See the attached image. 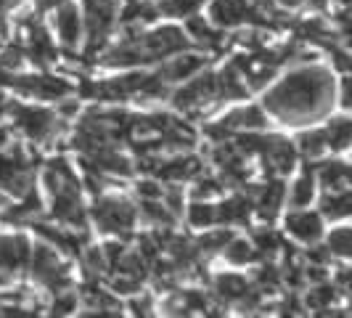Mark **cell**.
I'll return each instance as SVG.
<instances>
[{
	"mask_svg": "<svg viewBox=\"0 0 352 318\" xmlns=\"http://www.w3.org/2000/svg\"><path fill=\"white\" fill-rule=\"evenodd\" d=\"M24 64V48H6L0 53V70L6 72H16Z\"/></svg>",
	"mask_w": 352,
	"mask_h": 318,
	"instance_id": "d590c367",
	"label": "cell"
},
{
	"mask_svg": "<svg viewBox=\"0 0 352 318\" xmlns=\"http://www.w3.org/2000/svg\"><path fill=\"white\" fill-rule=\"evenodd\" d=\"M297 149H300L305 157H310V159L320 157V154L329 149L326 130H310V133H302L300 138H297Z\"/></svg>",
	"mask_w": 352,
	"mask_h": 318,
	"instance_id": "4316f807",
	"label": "cell"
},
{
	"mask_svg": "<svg viewBox=\"0 0 352 318\" xmlns=\"http://www.w3.org/2000/svg\"><path fill=\"white\" fill-rule=\"evenodd\" d=\"M276 3H278V8H281V11H294V8L307 6V0H276Z\"/></svg>",
	"mask_w": 352,
	"mask_h": 318,
	"instance_id": "f35d334b",
	"label": "cell"
},
{
	"mask_svg": "<svg viewBox=\"0 0 352 318\" xmlns=\"http://www.w3.org/2000/svg\"><path fill=\"white\" fill-rule=\"evenodd\" d=\"M252 284L239 276V273H217L214 282H212V295L217 300H226V302H239L244 295L249 292Z\"/></svg>",
	"mask_w": 352,
	"mask_h": 318,
	"instance_id": "e0dca14e",
	"label": "cell"
},
{
	"mask_svg": "<svg viewBox=\"0 0 352 318\" xmlns=\"http://www.w3.org/2000/svg\"><path fill=\"white\" fill-rule=\"evenodd\" d=\"M230 236H233V233H230L228 229H217V231L204 233L199 242H194L199 257H201V255H214V252H223V247L230 242Z\"/></svg>",
	"mask_w": 352,
	"mask_h": 318,
	"instance_id": "f1b7e54d",
	"label": "cell"
},
{
	"mask_svg": "<svg viewBox=\"0 0 352 318\" xmlns=\"http://www.w3.org/2000/svg\"><path fill=\"white\" fill-rule=\"evenodd\" d=\"M201 170V159L196 154H186V151H177V157L173 159H157L154 165V176L162 178L164 183H183L188 178L199 176Z\"/></svg>",
	"mask_w": 352,
	"mask_h": 318,
	"instance_id": "9c48e42d",
	"label": "cell"
},
{
	"mask_svg": "<svg viewBox=\"0 0 352 318\" xmlns=\"http://www.w3.org/2000/svg\"><path fill=\"white\" fill-rule=\"evenodd\" d=\"M331 101H334L331 74L323 67H302L286 74V80L267 93L265 109L276 114L281 123L300 125L323 117Z\"/></svg>",
	"mask_w": 352,
	"mask_h": 318,
	"instance_id": "6da1fadb",
	"label": "cell"
},
{
	"mask_svg": "<svg viewBox=\"0 0 352 318\" xmlns=\"http://www.w3.org/2000/svg\"><path fill=\"white\" fill-rule=\"evenodd\" d=\"M350 96H352L350 77H344V83H342V104H344V106H350Z\"/></svg>",
	"mask_w": 352,
	"mask_h": 318,
	"instance_id": "60d3db41",
	"label": "cell"
},
{
	"mask_svg": "<svg viewBox=\"0 0 352 318\" xmlns=\"http://www.w3.org/2000/svg\"><path fill=\"white\" fill-rule=\"evenodd\" d=\"M350 138H352V125L347 117H336L329 123L326 127V141H329V149H334V151H344L347 146H350Z\"/></svg>",
	"mask_w": 352,
	"mask_h": 318,
	"instance_id": "7402d4cb",
	"label": "cell"
},
{
	"mask_svg": "<svg viewBox=\"0 0 352 318\" xmlns=\"http://www.w3.org/2000/svg\"><path fill=\"white\" fill-rule=\"evenodd\" d=\"M186 32L188 35H194V40H199L201 45H207V48H214V45H220V32L217 30H212L210 24L204 21V17H188L186 19Z\"/></svg>",
	"mask_w": 352,
	"mask_h": 318,
	"instance_id": "603a6c76",
	"label": "cell"
},
{
	"mask_svg": "<svg viewBox=\"0 0 352 318\" xmlns=\"http://www.w3.org/2000/svg\"><path fill=\"white\" fill-rule=\"evenodd\" d=\"M188 223L194 229H207V226H214L217 223V210L214 204H207V202H194L188 207Z\"/></svg>",
	"mask_w": 352,
	"mask_h": 318,
	"instance_id": "4dcf8cb0",
	"label": "cell"
},
{
	"mask_svg": "<svg viewBox=\"0 0 352 318\" xmlns=\"http://www.w3.org/2000/svg\"><path fill=\"white\" fill-rule=\"evenodd\" d=\"M252 247L257 252V257H265V255L270 257V255H276L281 249V236L273 229H267V226L254 229V233H252Z\"/></svg>",
	"mask_w": 352,
	"mask_h": 318,
	"instance_id": "d4e9b609",
	"label": "cell"
},
{
	"mask_svg": "<svg viewBox=\"0 0 352 318\" xmlns=\"http://www.w3.org/2000/svg\"><path fill=\"white\" fill-rule=\"evenodd\" d=\"M27 268L35 276V282H40L45 289H51V292H61L72 282L69 265L58 260V252L51 244H37V247H32Z\"/></svg>",
	"mask_w": 352,
	"mask_h": 318,
	"instance_id": "277c9868",
	"label": "cell"
},
{
	"mask_svg": "<svg viewBox=\"0 0 352 318\" xmlns=\"http://www.w3.org/2000/svg\"><path fill=\"white\" fill-rule=\"evenodd\" d=\"M80 255H82V263H85L90 276H101V273L109 271L106 257H104V249L101 247H82L80 249Z\"/></svg>",
	"mask_w": 352,
	"mask_h": 318,
	"instance_id": "1f68e13d",
	"label": "cell"
},
{
	"mask_svg": "<svg viewBox=\"0 0 352 318\" xmlns=\"http://www.w3.org/2000/svg\"><path fill=\"white\" fill-rule=\"evenodd\" d=\"M204 70V56L199 53H177V56H170V61L159 70V74L173 85V83H186L188 77H194L196 72Z\"/></svg>",
	"mask_w": 352,
	"mask_h": 318,
	"instance_id": "4fadbf2b",
	"label": "cell"
},
{
	"mask_svg": "<svg viewBox=\"0 0 352 318\" xmlns=\"http://www.w3.org/2000/svg\"><path fill=\"white\" fill-rule=\"evenodd\" d=\"M313 196H316V176L307 170V173H302V176L294 180L289 202H292V207L300 210V207H307V204L313 202Z\"/></svg>",
	"mask_w": 352,
	"mask_h": 318,
	"instance_id": "44dd1931",
	"label": "cell"
},
{
	"mask_svg": "<svg viewBox=\"0 0 352 318\" xmlns=\"http://www.w3.org/2000/svg\"><path fill=\"white\" fill-rule=\"evenodd\" d=\"M281 284H283V276L276 265H263V268H257V273H254V286H257L263 295L278 292Z\"/></svg>",
	"mask_w": 352,
	"mask_h": 318,
	"instance_id": "f546056e",
	"label": "cell"
},
{
	"mask_svg": "<svg viewBox=\"0 0 352 318\" xmlns=\"http://www.w3.org/2000/svg\"><path fill=\"white\" fill-rule=\"evenodd\" d=\"M114 24L111 0H85V30H88V56L104 45L106 35Z\"/></svg>",
	"mask_w": 352,
	"mask_h": 318,
	"instance_id": "8992f818",
	"label": "cell"
},
{
	"mask_svg": "<svg viewBox=\"0 0 352 318\" xmlns=\"http://www.w3.org/2000/svg\"><path fill=\"white\" fill-rule=\"evenodd\" d=\"M35 3L40 11H53V8H58V6L67 3V0H35Z\"/></svg>",
	"mask_w": 352,
	"mask_h": 318,
	"instance_id": "ab89813d",
	"label": "cell"
},
{
	"mask_svg": "<svg viewBox=\"0 0 352 318\" xmlns=\"http://www.w3.org/2000/svg\"><path fill=\"white\" fill-rule=\"evenodd\" d=\"M223 194V180L220 178H199L194 186L196 199H212V196Z\"/></svg>",
	"mask_w": 352,
	"mask_h": 318,
	"instance_id": "e575fe53",
	"label": "cell"
},
{
	"mask_svg": "<svg viewBox=\"0 0 352 318\" xmlns=\"http://www.w3.org/2000/svg\"><path fill=\"white\" fill-rule=\"evenodd\" d=\"M90 215H93L96 226L101 231L117 233V236H127L133 231V226H135V220H138V207L127 196L109 194L96 199Z\"/></svg>",
	"mask_w": 352,
	"mask_h": 318,
	"instance_id": "7a4b0ae2",
	"label": "cell"
},
{
	"mask_svg": "<svg viewBox=\"0 0 352 318\" xmlns=\"http://www.w3.org/2000/svg\"><path fill=\"white\" fill-rule=\"evenodd\" d=\"M201 6H204V0H164V3H159V14L173 19H188L199 14Z\"/></svg>",
	"mask_w": 352,
	"mask_h": 318,
	"instance_id": "83f0119b",
	"label": "cell"
},
{
	"mask_svg": "<svg viewBox=\"0 0 352 318\" xmlns=\"http://www.w3.org/2000/svg\"><path fill=\"white\" fill-rule=\"evenodd\" d=\"M217 125L226 133H244V130H263L267 127V117L260 106H247V109H233L226 117H220Z\"/></svg>",
	"mask_w": 352,
	"mask_h": 318,
	"instance_id": "30bf717a",
	"label": "cell"
},
{
	"mask_svg": "<svg viewBox=\"0 0 352 318\" xmlns=\"http://www.w3.org/2000/svg\"><path fill=\"white\" fill-rule=\"evenodd\" d=\"M72 310H77V295L74 292H56V300L51 302V313L53 316H69Z\"/></svg>",
	"mask_w": 352,
	"mask_h": 318,
	"instance_id": "836d02e7",
	"label": "cell"
},
{
	"mask_svg": "<svg viewBox=\"0 0 352 318\" xmlns=\"http://www.w3.org/2000/svg\"><path fill=\"white\" fill-rule=\"evenodd\" d=\"M138 212H141L146 220L157 223V226H173L175 223V215L167 210V204L162 199H143Z\"/></svg>",
	"mask_w": 352,
	"mask_h": 318,
	"instance_id": "484cf974",
	"label": "cell"
},
{
	"mask_svg": "<svg viewBox=\"0 0 352 318\" xmlns=\"http://www.w3.org/2000/svg\"><path fill=\"white\" fill-rule=\"evenodd\" d=\"M3 104H6V98H3V90H0V112H3Z\"/></svg>",
	"mask_w": 352,
	"mask_h": 318,
	"instance_id": "7bdbcfd3",
	"label": "cell"
},
{
	"mask_svg": "<svg viewBox=\"0 0 352 318\" xmlns=\"http://www.w3.org/2000/svg\"><path fill=\"white\" fill-rule=\"evenodd\" d=\"M252 202H254V212L263 218V220H273L278 210H281L283 199H286V189H283L281 180H270L263 183L260 189H252Z\"/></svg>",
	"mask_w": 352,
	"mask_h": 318,
	"instance_id": "8fae6325",
	"label": "cell"
},
{
	"mask_svg": "<svg viewBox=\"0 0 352 318\" xmlns=\"http://www.w3.org/2000/svg\"><path fill=\"white\" fill-rule=\"evenodd\" d=\"M260 157L265 162V173L289 176L294 170V165H297V146L281 138V136H267V143L260 151Z\"/></svg>",
	"mask_w": 352,
	"mask_h": 318,
	"instance_id": "ba28073f",
	"label": "cell"
},
{
	"mask_svg": "<svg viewBox=\"0 0 352 318\" xmlns=\"http://www.w3.org/2000/svg\"><path fill=\"white\" fill-rule=\"evenodd\" d=\"M350 204H352V196L350 189H342V191H331L320 199V212L323 218H331V220H342L350 215Z\"/></svg>",
	"mask_w": 352,
	"mask_h": 318,
	"instance_id": "d6986e66",
	"label": "cell"
},
{
	"mask_svg": "<svg viewBox=\"0 0 352 318\" xmlns=\"http://www.w3.org/2000/svg\"><path fill=\"white\" fill-rule=\"evenodd\" d=\"M336 297H339V292H336L334 284H323L318 282L310 292H307V300H305V308L307 310H329L331 305L336 302Z\"/></svg>",
	"mask_w": 352,
	"mask_h": 318,
	"instance_id": "ffe728a7",
	"label": "cell"
},
{
	"mask_svg": "<svg viewBox=\"0 0 352 318\" xmlns=\"http://www.w3.org/2000/svg\"><path fill=\"white\" fill-rule=\"evenodd\" d=\"M141 48L148 61H159V59H170L173 53H180L188 48V37L186 32L175 27V24H164L151 32H141Z\"/></svg>",
	"mask_w": 352,
	"mask_h": 318,
	"instance_id": "5b68a950",
	"label": "cell"
},
{
	"mask_svg": "<svg viewBox=\"0 0 352 318\" xmlns=\"http://www.w3.org/2000/svg\"><path fill=\"white\" fill-rule=\"evenodd\" d=\"M32 242L24 233H3L0 236V271L6 276H14L30 265Z\"/></svg>",
	"mask_w": 352,
	"mask_h": 318,
	"instance_id": "52a82bcc",
	"label": "cell"
},
{
	"mask_svg": "<svg viewBox=\"0 0 352 318\" xmlns=\"http://www.w3.org/2000/svg\"><path fill=\"white\" fill-rule=\"evenodd\" d=\"M217 210V223H223V226H233V223H247L249 215L254 212V202H252V196H244V194H236L226 199L220 207H214Z\"/></svg>",
	"mask_w": 352,
	"mask_h": 318,
	"instance_id": "2e32d148",
	"label": "cell"
},
{
	"mask_svg": "<svg viewBox=\"0 0 352 318\" xmlns=\"http://www.w3.org/2000/svg\"><path fill=\"white\" fill-rule=\"evenodd\" d=\"M130 310H133L135 316H148V313L154 310V300H151L148 295H141V297H138V292H135L133 300H130Z\"/></svg>",
	"mask_w": 352,
	"mask_h": 318,
	"instance_id": "8d00e7d4",
	"label": "cell"
},
{
	"mask_svg": "<svg viewBox=\"0 0 352 318\" xmlns=\"http://www.w3.org/2000/svg\"><path fill=\"white\" fill-rule=\"evenodd\" d=\"M3 109L14 117L16 127L32 141H51L53 136H58L61 123L58 114L48 112L43 106H24V104H3Z\"/></svg>",
	"mask_w": 352,
	"mask_h": 318,
	"instance_id": "3957f363",
	"label": "cell"
},
{
	"mask_svg": "<svg viewBox=\"0 0 352 318\" xmlns=\"http://www.w3.org/2000/svg\"><path fill=\"white\" fill-rule=\"evenodd\" d=\"M286 229L294 239H300L302 244H313L323 236V220L316 212H305L300 207L297 212H292L286 218Z\"/></svg>",
	"mask_w": 352,
	"mask_h": 318,
	"instance_id": "5bb4252c",
	"label": "cell"
},
{
	"mask_svg": "<svg viewBox=\"0 0 352 318\" xmlns=\"http://www.w3.org/2000/svg\"><path fill=\"white\" fill-rule=\"evenodd\" d=\"M56 14H53V24H56V32L61 37V43H64V48H74L77 45V40L82 35V19H80V11L69 6V0L67 3H61L58 8H53Z\"/></svg>",
	"mask_w": 352,
	"mask_h": 318,
	"instance_id": "7c38bea8",
	"label": "cell"
},
{
	"mask_svg": "<svg viewBox=\"0 0 352 318\" xmlns=\"http://www.w3.org/2000/svg\"><path fill=\"white\" fill-rule=\"evenodd\" d=\"M329 252L336 255V257H347L350 255V247H352V236H350V229H336L331 231V236H329Z\"/></svg>",
	"mask_w": 352,
	"mask_h": 318,
	"instance_id": "d6a6232c",
	"label": "cell"
},
{
	"mask_svg": "<svg viewBox=\"0 0 352 318\" xmlns=\"http://www.w3.org/2000/svg\"><path fill=\"white\" fill-rule=\"evenodd\" d=\"M247 0H210V19L217 27H239L247 21Z\"/></svg>",
	"mask_w": 352,
	"mask_h": 318,
	"instance_id": "9a60e30c",
	"label": "cell"
},
{
	"mask_svg": "<svg viewBox=\"0 0 352 318\" xmlns=\"http://www.w3.org/2000/svg\"><path fill=\"white\" fill-rule=\"evenodd\" d=\"M19 3H21V0H0V6H3L6 11H8V8H14V6H19Z\"/></svg>",
	"mask_w": 352,
	"mask_h": 318,
	"instance_id": "b9f144b4",
	"label": "cell"
},
{
	"mask_svg": "<svg viewBox=\"0 0 352 318\" xmlns=\"http://www.w3.org/2000/svg\"><path fill=\"white\" fill-rule=\"evenodd\" d=\"M138 194H141V199H162L164 189H162V183H157V180H141L138 183Z\"/></svg>",
	"mask_w": 352,
	"mask_h": 318,
	"instance_id": "74e56055",
	"label": "cell"
},
{
	"mask_svg": "<svg viewBox=\"0 0 352 318\" xmlns=\"http://www.w3.org/2000/svg\"><path fill=\"white\" fill-rule=\"evenodd\" d=\"M318 180L329 189V191H342V189H350V167L347 162L342 159H331V162H323L318 167Z\"/></svg>",
	"mask_w": 352,
	"mask_h": 318,
	"instance_id": "ac0fdd59",
	"label": "cell"
},
{
	"mask_svg": "<svg viewBox=\"0 0 352 318\" xmlns=\"http://www.w3.org/2000/svg\"><path fill=\"white\" fill-rule=\"evenodd\" d=\"M223 255H226V260L230 265H247L252 260H257V252L252 247V242L247 239H236V236H230V242L223 247Z\"/></svg>",
	"mask_w": 352,
	"mask_h": 318,
	"instance_id": "cb8c5ba5",
	"label": "cell"
}]
</instances>
